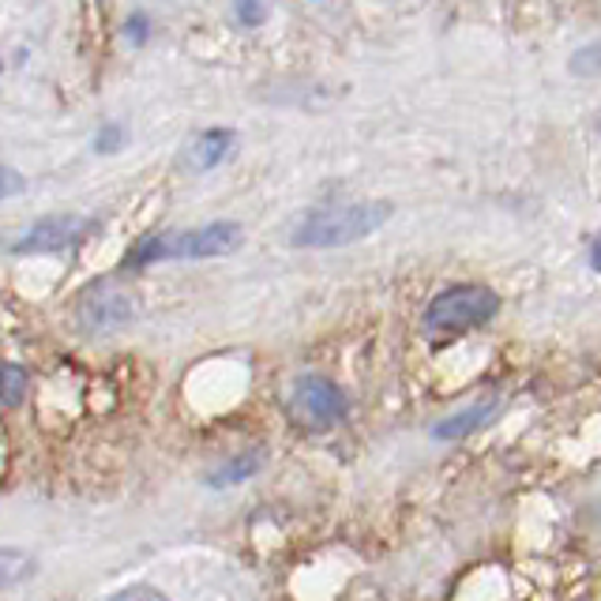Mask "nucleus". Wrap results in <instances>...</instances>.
Masks as SVG:
<instances>
[{"mask_svg":"<svg viewBox=\"0 0 601 601\" xmlns=\"http://www.w3.org/2000/svg\"><path fill=\"white\" fill-rule=\"evenodd\" d=\"M392 218L387 200H365V203H334L305 215L290 234L294 249H342V245L365 241L379 226Z\"/></svg>","mask_w":601,"mask_h":601,"instance_id":"obj_1","label":"nucleus"},{"mask_svg":"<svg viewBox=\"0 0 601 601\" xmlns=\"http://www.w3.org/2000/svg\"><path fill=\"white\" fill-rule=\"evenodd\" d=\"M245 245V229L237 223H207L196 229H181V234H158L139 241L128 252L125 268H147V263L162 260H215V256H229Z\"/></svg>","mask_w":601,"mask_h":601,"instance_id":"obj_2","label":"nucleus"},{"mask_svg":"<svg viewBox=\"0 0 601 601\" xmlns=\"http://www.w3.org/2000/svg\"><path fill=\"white\" fill-rule=\"evenodd\" d=\"M500 313V297L489 286H451L426 308L429 334H463L489 324Z\"/></svg>","mask_w":601,"mask_h":601,"instance_id":"obj_3","label":"nucleus"},{"mask_svg":"<svg viewBox=\"0 0 601 601\" xmlns=\"http://www.w3.org/2000/svg\"><path fill=\"white\" fill-rule=\"evenodd\" d=\"M286 410H290V421L300 426L305 432H327L347 418L350 402H347V392H342L334 379L300 376L294 384V392H290Z\"/></svg>","mask_w":601,"mask_h":601,"instance_id":"obj_4","label":"nucleus"},{"mask_svg":"<svg viewBox=\"0 0 601 601\" xmlns=\"http://www.w3.org/2000/svg\"><path fill=\"white\" fill-rule=\"evenodd\" d=\"M76 316H79V327H83L87 334H113L125 324H132V316H136V300H132L128 290H121L117 282L99 279L79 294Z\"/></svg>","mask_w":601,"mask_h":601,"instance_id":"obj_5","label":"nucleus"},{"mask_svg":"<svg viewBox=\"0 0 601 601\" xmlns=\"http://www.w3.org/2000/svg\"><path fill=\"white\" fill-rule=\"evenodd\" d=\"M94 223L91 218H79V215H46L38 218L34 226H26L20 237L12 241V252H65L76 249L83 237H91Z\"/></svg>","mask_w":601,"mask_h":601,"instance_id":"obj_6","label":"nucleus"},{"mask_svg":"<svg viewBox=\"0 0 601 601\" xmlns=\"http://www.w3.org/2000/svg\"><path fill=\"white\" fill-rule=\"evenodd\" d=\"M492 418H497V402H474V406H466V410H458V413H451V418L436 421V426H432V440H440V444L466 440L470 432L489 426Z\"/></svg>","mask_w":601,"mask_h":601,"instance_id":"obj_7","label":"nucleus"},{"mask_svg":"<svg viewBox=\"0 0 601 601\" xmlns=\"http://www.w3.org/2000/svg\"><path fill=\"white\" fill-rule=\"evenodd\" d=\"M237 147V132L229 128H207L192 139L189 150V166L192 170H215L218 162H226V155Z\"/></svg>","mask_w":601,"mask_h":601,"instance_id":"obj_8","label":"nucleus"},{"mask_svg":"<svg viewBox=\"0 0 601 601\" xmlns=\"http://www.w3.org/2000/svg\"><path fill=\"white\" fill-rule=\"evenodd\" d=\"M38 576V560H34L26 549H15V545H4L0 549V594L23 587L26 579Z\"/></svg>","mask_w":601,"mask_h":601,"instance_id":"obj_9","label":"nucleus"},{"mask_svg":"<svg viewBox=\"0 0 601 601\" xmlns=\"http://www.w3.org/2000/svg\"><path fill=\"white\" fill-rule=\"evenodd\" d=\"M260 466H263V451H249V455H241V458H229L223 470H215L207 481L215 485V489H226V485L249 481L252 474H260Z\"/></svg>","mask_w":601,"mask_h":601,"instance_id":"obj_10","label":"nucleus"},{"mask_svg":"<svg viewBox=\"0 0 601 601\" xmlns=\"http://www.w3.org/2000/svg\"><path fill=\"white\" fill-rule=\"evenodd\" d=\"M26 395V373L20 365H0V406L4 410H12V406H20Z\"/></svg>","mask_w":601,"mask_h":601,"instance_id":"obj_11","label":"nucleus"},{"mask_svg":"<svg viewBox=\"0 0 601 601\" xmlns=\"http://www.w3.org/2000/svg\"><path fill=\"white\" fill-rule=\"evenodd\" d=\"M271 15L268 0H237V20H241V26H263Z\"/></svg>","mask_w":601,"mask_h":601,"instance_id":"obj_12","label":"nucleus"},{"mask_svg":"<svg viewBox=\"0 0 601 601\" xmlns=\"http://www.w3.org/2000/svg\"><path fill=\"white\" fill-rule=\"evenodd\" d=\"M125 147V132L121 125H102L99 139H94V155H113V150Z\"/></svg>","mask_w":601,"mask_h":601,"instance_id":"obj_13","label":"nucleus"},{"mask_svg":"<svg viewBox=\"0 0 601 601\" xmlns=\"http://www.w3.org/2000/svg\"><path fill=\"white\" fill-rule=\"evenodd\" d=\"M110 601H170L162 594V590H155V587H147V582H136V587H125V590H117Z\"/></svg>","mask_w":601,"mask_h":601,"instance_id":"obj_14","label":"nucleus"},{"mask_svg":"<svg viewBox=\"0 0 601 601\" xmlns=\"http://www.w3.org/2000/svg\"><path fill=\"white\" fill-rule=\"evenodd\" d=\"M23 189H26L23 173H20V170H12V166H4V162H0V200H12V196H20Z\"/></svg>","mask_w":601,"mask_h":601,"instance_id":"obj_15","label":"nucleus"},{"mask_svg":"<svg viewBox=\"0 0 601 601\" xmlns=\"http://www.w3.org/2000/svg\"><path fill=\"white\" fill-rule=\"evenodd\" d=\"M125 38L132 42V46H144V42L150 38V20L144 12H136V15H128L125 20Z\"/></svg>","mask_w":601,"mask_h":601,"instance_id":"obj_16","label":"nucleus"}]
</instances>
